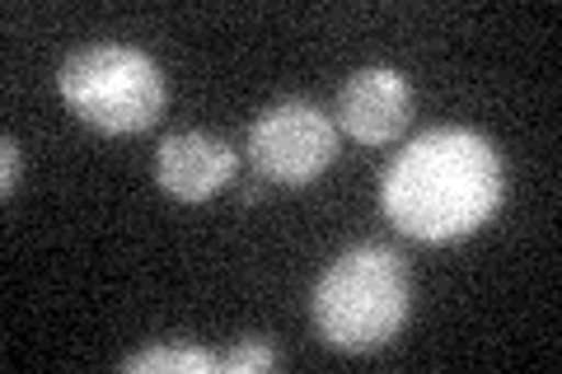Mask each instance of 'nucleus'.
Listing matches in <instances>:
<instances>
[{
  "instance_id": "nucleus-1",
  "label": "nucleus",
  "mask_w": 562,
  "mask_h": 374,
  "mask_svg": "<svg viewBox=\"0 0 562 374\" xmlns=\"http://www.w3.org/2000/svg\"><path fill=\"white\" fill-rule=\"evenodd\" d=\"M502 159L469 127H431L384 169L380 202L403 235L446 243L473 235L502 202Z\"/></svg>"
},
{
  "instance_id": "nucleus-2",
  "label": "nucleus",
  "mask_w": 562,
  "mask_h": 374,
  "mask_svg": "<svg viewBox=\"0 0 562 374\" xmlns=\"http://www.w3.org/2000/svg\"><path fill=\"white\" fill-rule=\"evenodd\" d=\"M314 328L342 351H375L408 324V267L380 243L347 248L314 286Z\"/></svg>"
},
{
  "instance_id": "nucleus-3",
  "label": "nucleus",
  "mask_w": 562,
  "mask_h": 374,
  "mask_svg": "<svg viewBox=\"0 0 562 374\" xmlns=\"http://www.w3.org/2000/svg\"><path fill=\"white\" fill-rule=\"evenodd\" d=\"M57 84H61L66 109L109 136L146 132L165 113V99H169L160 66L127 43H94V47L70 52Z\"/></svg>"
},
{
  "instance_id": "nucleus-4",
  "label": "nucleus",
  "mask_w": 562,
  "mask_h": 374,
  "mask_svg": "<svg viewBox=\"0 0 562 374\" xmlns=\"http://www.w3.org/2000/svg\"><path fill=\"white\" fill-rule=\"evenodd\" d=\"M338 155V127L305 99L272 103L249 127V159L262 178L281 188H301L319 178Z\"/></svg>"
},
{
  "instance_id": "nucleus-5",
  "label": "nucleus",
  "mask_w": 562,
  "mask_h": 374,
  "mask_svg": "<svg viewBox=\"0 0 562 374\" xmlns=\"http://www.w3.org/2000/svg\"><path fill=\"white\" fill-rule=\"evenodd\" d=\"M413 117V89L390 66L357 70L338 94V127L361 146H390Z\"/></svg>"
},
{
  "instance_id": "nucleus-6",
  "label": "nucleus",
  "mask_w": 562,
  "mask_h": 374,
  "mask_svg": "<svg viewBox=\"0 0 562 374\" xmlns=\"http://www.w3.org/2000/svg\"><path fill=\"white\" fill-rule=\"evenodd\" d=\"M239 169V155L225 146L221 136H206V132H183V136H169L160 155H155V178L169 197L179 202H206L231 183Z\"/></svg>"
},
{
  "instance_id": "nucleus-7",
  "label": "nucleus",
  "mask_w": 562,
  "mask_h": 374,
  "mask_svg": "<svg viewBox=\"0 0 562 374\" xmlns=\"http://www.w3.org/2000/svg\"><path fill=\"white\" fill-rule=\"evenodd\" d=\"M132 374H150V370H173V374H211L221 370V355H211L202 347H150L140 355H127Z\"/></svg>"
},
{
  "instance_id": "nucleus-8",
  "label": "nucleus",
  "mask_w": 562,
  "mask_h": 374,
  "mask_svg": "<svg viewBox=\"0 0 562 374\" xmlns=\"http://www.w3.org/2000/svg\"><path fill=\"white\" fill-rule=\"evenodd\" d=\"M268 365H277V351L268 342H239L235 351L221 355L225 374H254V370H268Z\"/></svg>"
},
{
  "instance_id": "nucleus-9",
  "label": "nucleus",
  "mask_w": 562,
  "mask_h": 374,
  "mask_svg": "<svg viewBox=\"0 0 562 374\" xmlns=\"http://www.w3.org/2000/svg\"><path fill=\"white\" fill-rule=\"evenodd\" d=\"M0 150H5V178H0V192L10 197V192H14V178H20V146H14V140L5 136V146H0Z\"/></svg>"
}]
</instances>
